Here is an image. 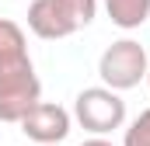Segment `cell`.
<instances>
[{
	"mask_svg": "<svg viewBox=\"0 0 150 146\" xmlns=\"http://www.w3.org/2000/svg\"><path fill=\"white\" fill-rule=\"evenodd\" d=\"M42 101V84L35 77L28 42L21 25L0 18V122L21 125V118Z\"/></svg>",
	"mask_w": 150,
	"mask_h": 146,
	"instance_id": "obj_1",
	"label": "cell"
},
{
	"mask_svg": "<svg viewBox=\"0 0 150 146\" xmlns=\"http://www.w3.org/2000/svg\"><path fill=\"white\" fill-rule=\"evenodd\" d=\"M94 14H98V0H32L28 28L45 42H56L87 28Z\"/></svg>",
	"mask_w": 150,
	"mask_h": 146,
	"instance_id": "obj_2",
	"label": "cell"
},
{
	"mask_svg": "<svg viewBox=\"0 0 150 146\" xmlns=\"http://www.w3.org/2000/svg\"><path fill=\"white\" fill-rule=\"evenodd\" d=\"M147 49L136 42V38H119L112 42L105 52H101V59H98V77H101V84L108 87V91H129V87H136L140 80H147Z\"/></svg>",
	"mask_w": 150,
	"mask_h": 146,
	"instance_id": "obj_3",
	"label": "cell"
},
{
	"mask_svg": "<svg viewBox=\"0 0 150 146\" xmlns=\"http://www.w3.org/2000/svg\"><path fill=\"white\" fill-rule=\"evenodd\" d=\"M74 118L91 136H108L126 122V101L108 87H84L74 101Z\"/></svg>",
	"mask_w": 150,
	"mask_h": 146,
	"instance_id": "obj_4",
	"label": "cell"
},
{
	"mask_svg": "<svg viewBox=\"0 0 150 146\" xmlns=\"http://www.w3.org/2000/svg\"><path fill=\"white\" fill-rule=\"evenodd\" d=\"M21 132L38 146H59L70 132V111L63 105H52V101H38L21 118Z\"/></svg>",
	"mask_w": 150,
	"mask_h": 146,
	"instance_id": "obj_5",
	"label": "cell"
},
{
	"mask_svg": "<svg viewBox=\"0 0 150 146\" xmlns=\"http://www.w3.org/2000/svg\"><path fill=\"white\" fill-rule=\"evenodd\" d=\"M105 11H108L112 25L133 32L150 18V0H105Z\"/></svg>",
	"mask_w": 150,
	"mask_h": 146,
	"instance_id": "obj_6",
	"label": "cell"
},
{
	"mask_svg": "<svg viewBox=\"0 0 150 146\" xmlns=\"http://www.w3.org/2000/svg\"><path fill=\"white\" fill-rule=\"evenodd\" d=\"M122 146H150V108L140 111V115L133 118V125L126 129Z\"/></svg>",
	"mask_w": 150,
	"mask_h": 146,
	"instance_id": "obj_7",
	"label": "cell"
},
{
	"mask_svg": "<svg viewBox=\"0 0 150 146\" xmlns=\"http://www.w3.org/2000/svg\"><path fill=\"white\" fill-rule=\"evenodd\" d=\"M80 146H112V143H108V139H101V136H94V139H84Z\"/></svg>",
	"mask_w": 150,
	"mask_h": 146,
	"instance_id": "obj_8",
	"label": "cell"
},
{
	"mask_svg": "<svg viewBox=\"0 0 150 146\" xmlns=\"http://www.w3.org/2000/svg\"><path fill=\"white\" fill-rule=\"evenodd\" d=\"M147 84H150V66H147Z\"/></svg>",
	"mask_w": 150,
	"mask_h": 146,
	"instance_id": "obj_9",
	"label": "cell"
}]
</instances>
